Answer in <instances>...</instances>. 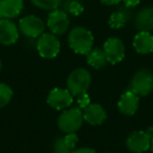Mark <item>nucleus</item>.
Returning <instances> with one entry per match:
<instances>
[{"mask_svg":"<svg viewBox=\"0 0 153 153\" xmlns=\"http://www.w3.org/2000/svg\"><path fill=\"white\" fill-rule=\"evenodd\" d=\"M94 35L83 26L74 27L68 34L69 47L79 55H87L94 46Z\"/></svg>","mask_w":153,"mask_h":153,"instance_id":"f257e3e1","label":"nucleus"},{"mask_svg":"<svg viewBox=\"0 0 153 153\" xmlns=\"http://www.w3.org/2000/svg\"><path fill=\"white\" fill-rule=\"evenodd\" d=\"M91 83V74L85 68H76L72 70L67 78V89L72 96L78 97L85 94Z\"/></svg>","mask_w":153,"mask_h":153,"instance_id":"f03ea898","label":"nucleus"},{"mask_svg":"<svg viewBox=\"0 0 153 153\" xmlns=\"http://www.w3.org/2000/svg\"><path fill=\"white\" fill-rule=\"evenodd\" d=\"M84 122L83 111L78 108H71L65 110L60 114L58 119V127L64 133H76Z\"/></svg>","mask_w":153,"mask_h":153,"instance_id":"7ed1b4c3","label":"nucleus"},{"mask_svg":"<svg viewBox=\"0 0 153 153\" xmlns=\"http://www.w3.org/2000/svg\"><path fill=\"white\" fill-rule=\"evenodd\" d=\"M138 97H146L153 90V74L149 69H140L130 82V89Z\"/></svg>","mask_w":153,"mask_h":153,"instance_id":"20e7f679","label":"nucleus"},{"mask_svg":"<svg viewBox=\"0 0 153 153\" xmlns=\"http://www.w3.org/2000/svg\"><path fill=\"white\" fill-rule=\"evenodd\" d=\"M61 48L59 39L53 34H42L37 41V49L39 55L45 59L57 57Z\"/></svg>","mask_w":153,"mask_h":153,"instance_id":"39448f33","label":"nucleus"},{"mask_svg":"<svg viewBox=\"0 0 153 153\" xmlns=\"http://www.w3.org/2000/svg\"><path fill=\"white\" fill-rule=\"evenodd\" d=\"M19 30L24 36L37 38L44 34L45 24L42 19L34 15H28L21 18L19 21Z\"/></svg>","mask_w":153,"mask_h":153,"instance_id":"423d86ee","label":"nucleus"},{"mask_svg":"<svg viewBox=\"0 0 153 153\" xmlns=\"http://www.w3.org/2000/svg\"><path fill=\"white\" fill-rule=\"evenodd\" d=\"M47 26L53 35H63L69 27V18L66 12L53 10L47 18Z\"/></svg>","mask_w":153,"mask_h":153,"instance_id":"0eeeda50","label":"nucleus"},{"mask_svg":"<svg viewBox=\"0 0 153 153\" xmlns=\"http://www.w3.org/2000/svg\"><path fill=\"white\" fill-rule=\"evenodd\" d=\"M152 138L147 131H134L127 137L126 146L134 153H142L150 149Z\"/></svg>","mask_w":153,"mask_h":153,"instance_id":"6e6552de","label":"nucleus"},{"mask_svg":"<svg viewBox=\"0 0 153 153\" xmlns=\"http://www.w3.org/2000/svg\"><path fill=\"white\" fill-rule=\"evenodd\" d=\"M74 102V96L68 89L53 88L47 96V104L53 109L61 110L69 107Z\"/></svg>","mask_w":153,"mask_h":153,"instance_id":"1a4fd4ad","label":"nucleus"},{"mask_svg":"<svg viewBox=\"0 0 153 153\" xmlns=\"http://www.w3.org/2000/svg\"><path fill=\"white\" fill-rule=\"evenodd\" d=\"M103 51L106 53L108 63L117 64L125 57V45L119 38H109L104 43Z\"/></svg>","mask_w":153,"mask_h":153,"instance_id":"9d476101","label":"nucleus"},{"mask_svg":"<svg viewBox=\"0 0 153 153\" xmlns=\"http://www.w3.org/2000/svg\"><path fill=\"white\" fill-rule=\"evenodd\" d=\"M19 39V30L11 19L0 18V43L13 45Z\"/></svg>","mask_w":153,"mask_h":153,"instance_id":"9b49d317","label":"nucleus"},{"mask_svg":"<svg viewBox=\"0 0 153 153\" xmlns=\"http://www.w3.org/2000/svg\"><path fill=\"white\" fill-rule=\"evenodd\" d=\"M140 104L138 96L132 92L131 90H127L121 96L117 103V107L121 113L124 115H133L136 112Z\"/></svg>","mask_w":153,"mask_h":153,"instance_id":"f8f14e48","label":"nucleus"},{"mask_svg":"<svg viewBox=\"0 0 153 153\" xmlns=\"http://www.w3.org/2000/svg\"><path fill=\"white\" fill-rule=\"evenodd\" d=\"M84 121L90 125H101L107 119V112L100 104H89L83 111Z\"/></svg>","mask_w":153,"mask_h":153,"instance_id":"ddd939ff","label":"nucleus"},{"mask_svg":"<svg viewBox=\"0 0 153 153\" xmlns=\"http://www.w3.org/2000/svg\"><path fill=\"white\" fill-rule=\"evenodd\" d=\"M23 10V0H0V18L12 19Z\"/></svg>","mask_w":153,"mask_h":153,"instance_id":"4468645a","label":"nucleus"},{"mask_svg":"<svg viewBox=\"0 0 153 153\" xmlns=\"http://www.w3.org/2000/svg\"><path fill=\"white\" fill-rule=\"evenodd\" d=\"M133 47L140 55H148L153 51V36L149 32H140L133 39Z\"/></svg>","mask_w":153,"mask_h":153,"instance_id":"2eb2a0df","label":"nucleus"},{"mask_svg":"<svg viewBox=\"0 0 153 153\" xmlns=\"http://www.w3.org/2000/svg\"><path fill=\"white\" fill-rule=\"evenodd\" d=\"M135 27L140 32H152L153 30V7H147L140 10L135 16Z\"/></svg>","mask_w":153,"mask_h":153,"instance_id":"dca6fc26","label":"nucleus"},{"mask_svg":"<svg viewBox=\"0 0 153 153\" xmlns=\"http://www.w3.org/2000/svg\"><path fill=\"white\" fill-rule=\"evenodd\" d=\"M78 143V135L76 133H66V135L57 138L53 145L56 153H71Z\"/></svg>","mask_w":153,"mask_h":153,"instance_id":"f3484780","label":"nucleus"},{"mask_svg":"<svg viewBox=\"0 0 153 153\" xmlns=\"http://www.w3.org/2000/svg\"><path fill=\"white\" fill-rule=\"evenodd\" d=\"M130 15H131V13L129 11V7H121V9H119L117 11L113 12L111 14L108 21L109 25H110V27L114 28V30L122 28L125 25L126 22L129 20Z\"/></svg>","mask_w":153,"mask_h":153,"instance_id":"a211bd4d","label":"nucleus"},{"mask_svg":"<svg viewBox=\"0 0 153 153\" xmlns=\"http://www.w3.org/2000/svg\"><path fill=\"white\" fill-rule=\"evenodd\" d=\"M87 63L92 68L100 69V68L104 67L108 63V60H107L106 53H105V51L103 49L92 48L87 53Z\"/></svg>","mask_w":153,"mask_h":153,"instance_id":"6ab92c4d","label":"nucleus"},{"mask_svg":"<svg viewBox=\"0 0 153 153\" xmlns=\"http://www.w3.org/2000/svg\"><path fill=\"white\" fill-rule=\"evenodd\" d=\"M35 7L45 11H53L59 7L62 0H30Z\"/></svg>","mask_w":153,"mask_h":153,"instance_id":"aec40b11","label":"nucleus"},{"mask_svg":"<svg viewBox=\"0 0 153 153\" xmlns=\"http://www.w3.org/2000/svg\"><path fill=\"white\" fill-rule=\"evenodd\" d=\"M13 97V90L9 85L0 83V108L4 107L10 103Z\"/></svg>","mask_w":153,"mask_h":153,"instance_id":"412c9836","label":"nucleus"},{"mask_svg":"<svg viewBox=\"0 0 153 153\" xmlns=\"http://www.w3.org/2000/svg\"><path fill=\"white\" fill-rule=\"evenodd\" d=\"M65 9L74 16H79L84 10L83 5L81 4L79 0H67L65 4Z\"/></svg>","mask_w":153,"mask_h":153,"instance_id":"4be33fe9","label":"nucleus"},{"mask_svg":"<svg viewBox=\"0 0 153 153\" xmlns=\"http://www.w3.org/2000/svg\"><path fill=\"white\" fill-rule=\"evenodd\" d=\"M76 103H78V105H79V108H86V107L88 106V105L90 104V99L89 97L85 94H79L78 96V99H76Z\"/></svg>","mask_w":153,"mask_h":153,"instance_id":"5701e85b","label":"nucleus"},{"mask_svg":"<svg viewBox=\"0 0 153 153\" xmlns=\"http://www.w3.org/2000/svg\"><path fill=\"white\" fill-rule=\"evenodd\" d=\"M124 2V5H125L126 7H136V5L140 3V0H122Z\"/></svg>","mask_w":153,"mask_h":153,"instance_id":"b1692460","label":"nucleus"},{"mask_svg":"<svg viewBox=\"0 0 153 153\" xmlns=\"http://www.w3.org/2000/svg\"><path fill=\"white\" fill-rule=\"evenodd\" d=\"M71 153H97L94 149L87 148V147H84V148H79V149H74Z\"/></svg>","mask_w":153,"mask_h":153,"instance_id":"393cba45","label":"nucleus"},{"mask_svg":"<svg viewBox=\"0 0 153 153\" xmlns=\"http://www.w3.org/2000/svg\"><path fill=\"white\" fill-rule=\"evenodd\" d=\"M100 1L105 5H115L119 4L122 0H100Z\"/></svg>","mask_w":153,"mask_h":153,"instance_id":"a878e982","label":"nucleus"},{"mask_svg":"<svg viewBox=\"0 0 153 153\" xmlns=\"http://www.w3.org/2000/svg\"><path fill=\"white\" fill-rule=\"evenodd\" d=\"M150 149H151V152L153 153V140H152V143H151V147H150Z\"/></svg>","mask_w":153,"mask_h":153,"instance_id":"bb28decb","label":"nucleus"},{"mask_svg":"<svg viewBox=\"0 0 153 153\" xmlns=\"http://www.w3.org/2000/svg\"><path fill=\"white\" fill-rule=\"evenodd\" d=\"M1 68H2V63H1V60H0V72H1Z\"/></svg>","mask_w":153,"mask_h":153,"instance_id":"cd10ccee","label":"nucleus"},{"mask_svg":"<svg viewBox=\"0 0 153 153\" xmlns=\"http://www.w3.org/2000/svg\"><path fill=\"white\" fill-rule=\"evenodd\" d=\"M55 153H56V152H55Z\"/></svg>","mask_w":153,"mask_h":153,"instance_id":"c85d7f7f","label":"nucleus"}]
</instances>
